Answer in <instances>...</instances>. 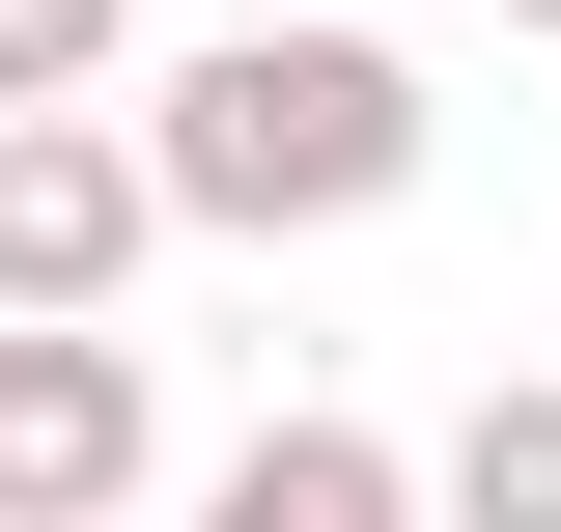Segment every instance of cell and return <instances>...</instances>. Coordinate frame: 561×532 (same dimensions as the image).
Here are the masks:
<instances>
[{
  "instance_id": "cell-1",
  "label": "cell",
  "mask_w": 561,
  "mask_h": 532,
  "mask_svg": "<svg viewBox=\"0 0 561 532\" xmlns=\"http://www.w3.org/2000/svg\"><path fill=\"white\" fill-rule=\"evenodd\" d=\"M421 57L393 28H309V0H253V28H197V57H169V113H140V169H169V224H393L421 197Z\"/></svg>"
},
{
  "instance_id": "cell-2",
  "label": "cell",
  "mask_w": 561,
  "mask_h": 532,
  "mask_svg": "<svg viewBox=\"0 0 561 532\" xmlns=\"http://www.w3.org/2000/svg\"><path fill=\"white\" fill-rule=\"evenodd\" d=\"M169 253L140 113H0V336H113V280Z\"/></svg>"
},
{
  "instance_id": "cell-3",
  "label": "cell",
  "mask_w": 561,
  "mask_h": 532,
  "mask_svg": "<svg viewBox=\"0 0 561 532\" xmlns=\"http://www.w3.org/2000/svg\"><path fill=\"white\" fill-rule=\"evenodd\" d=\"M140 476H169L140 336H0V532H113Z\"/></svg>"
},
{
  "instance_id": "cell-4",
  "label": "cell",
  "mask_w": 561,
  "mask_h": 532,
  "mask_svg": "<svg viewBox=\"0 0 561 532\" xmlns=\"http://www.w3.org/2000/svg\"><path fill=\"white\" fill-rule=\"evenodd\" d=\"M197 532H421V449L393 420H253V449L197 476Z\"/></svg>"
},
{
  "instance_id": "cell-5",
  "label": "cell",
  "mask_w": 561,
  "mask_h": 532,
  "mask_svg": "<svg viewBox=\"0 0 561 532\" xmlns=\"http://www.w3.org/2000/svg\"><path fill=\"white\" fill-rule=\"evenodd\" d=\"M421 532H561V393H478V420H449Z\"/></svg>"
},
{
  "instance_id": "cell-6",
  "label": "cell",
  "mask_w": 561,
  "mask_h": 532,
  "mask_svg": "<svg viewBox=\"0 0 561 532\" xmlns=\"http://www.w3.org/2000/svg\"><path fill=\"white\" fill-rule=\"evenodd\" d=\"M113 28L140 0H0V113H113Z\"/></svg>"
},
{
  "instance_id": "cell-7",
  "label": "cell",
  "mask_w": 561,
  "mask_h": 532,
  "mask_svg": "<svg viewBox=\"0 0 561 532\" xmlns=\"http://www.w3.org/2000/svg\"><path fill=\"white\" fill-rule=\"evenodd\" d=\"M505 28H561V0H505Z\"/></svg>"
},
{
  "instance_id": "cell-8",
  "label": "cell",
  "mask_w": 561,
  "mask_h": 532,
  "mask_svg": "<svg viewBox=\"0 0 561 532\" xmlns=\"http://www.w3.org/2000/svg\"><path fill=\"white\" fill-rule=\"evenodd\" d=\"M309 28H365V0H309Z\"/></svg>"
}]
</instances>
